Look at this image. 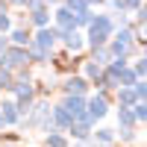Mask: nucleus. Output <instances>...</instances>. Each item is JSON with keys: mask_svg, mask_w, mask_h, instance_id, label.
I'll use <instances>...</instances> for the list:
<instances>
[{"mask_svg": "<svg viewBox=\"0 0 147 147\" xmlns=\"http://www.w3.org/2000/svg\"><path fill=\"white\" fill-rule=\"evenodd\" d=\"M112 35H115V21L112 15H94V21L88 24V32H85V44L91 47H103L112 41Z\"/></svg>", "mask_w": 147, "mask_h": 147, "instance_id": "obj_1", "label": "nucleus"}, {"mask_svg": "<svg viewBox=\"0 0 147 147\" xmlns=\"http://www.w3.org/2000/svg\"><path fill=\"white\" fill-rule=\"evenodd\" d=\"M0 65L9 68V71H18L24 65H30V50L27 47H21V44H9L3 53H0Z\"/></svg>", "mask_w": 147, "mask_h": 147, "instance_id": "obj_2", "label": "nucleus"}, {"mask_svg": "<svg viewBox=\"0 0 147 147\" xmlns=\"http://www.w3.org/2000/svg\"><path fill=\"white\" fill-rule=\"evenodd\" d=\"M106 112H109V91H100V88H97V94H91L88 103H85V115H88V121L94 124V121L106 118Z\"/></svg>", "mask_w": 147, "mask_h": 147, "instance_id": "obj_3", "label": "nucleus"}, {"mask_svg": "<svg viewBox=\"0 0 147 147\" xmlns=\"http://www.w3.org/2000/svg\"><path fill=\"white\" fill-rule=\"evenodd\" d=\"M56 30H59V27H56ZM59 41H62L71 53H80L82 47H85V35H82L80 27H71V30H59Z\"/></svg>", "mask_w": 147, "mask_h": 147, "instance_id": "obj_4", "label": "nucleus"}, {"mask_svg": "<svg viewBox=\"0 0 147 147\" xmlns=\"http://www.w3.org/2000/svg\"><path fill=\"white\" fill-rule=\"evenodd\" d=\"M88 85H91V80L85 74H68L62 82V91L65 94H88Z\"/></svg>", "mask_w": 147, "mask_h": 147, "instance_id": "obj_5", "label": "nucleus"}, {"mask_svg": "<svg viewBox=\"0 0 147 147\" xmlns=\"http://www.w3.org/2000/svg\"><path fill=\"white\" fill-rule=\"evenodd\" d=\"M85 103H88V97H85V94H65V100H62V106L71 112L74 121L88 118V115H85Z\"/></svg>", "mask_w": 147, "mask_h": 147, "instance_id": "obj_6", "label": "nucleus"}, {"mask_svg": "<svg viewBox=\"0 0 147 147\" xmlns=\"http://www.w3.org/2000/svg\"><path fill=\"white\" fill-rule=\"evenodd\" d=\"M56 41H59V30L56 27H38L35 35H32V44H38V47H44V50H50V53H53Z\"/></svg>", "mask_w": 147, "mask_h": 147, "instance_id": "obj_7", "label": "nucleus"}, {"mask_svg": "<svg viewBox=\"0 0 147 147\" xmlns=\"http://www.w3.org/2000/svg\"><path fill=\"white\" fill-rule=\"evenodd\" d=\"M94 124L88 118H80V121H74L71 124V129H68V136L74 138V141H91L94 138V129H91Z\"/></svg>", "mask_w": 147, "mask_h": 147, "instance_id": "obj_8", "label": "nucleus"}, {"mask_svg": "<svg viewBox=\"0 0 147 147\" xmlns=\"http://www.w3.org/2000/svg\"><path fill=\"white\" fill-rule=\"evenodd\" d=\"M53 27H59V30H71V27H77V15H74L65 3H59V9L53 12Z\"/></svg>", "mask_w": 147, "mask_h": 147, "instance_id": "obj_9", "label": "nucleus"}, {"mask_svg": "<svg viewBox=\"0 0 147 147\" xmlns=\"http://www.w3.org/2000/svg\"><path fill=\"white\" fill-rule=\"evenodd\" d=\"M0 112H3V118H6V127H18L21 124V109H18V100H3L0 103Z\"/></svg>", "mask_w": 147, "mask_h": 147, "instance_id": "obj_10", "label": "nucleus"}, {"mask_svg": "<svg viewBox=\"0 0 147 147\" xmlns=\"http://www.w3.org/2000/svg\"><path fill=\"white\" fill-rule=\"evenodd\" d=\"M71 124H74V118H71V112H68V109L62 106V103H59V106H53V127L56 129H71Z\"/></svg>", "mask_w": 147, "mask_h": 147, "instance_id": "obj_11", "label": "nucleus"}, {"mask_svg": "<svg viewBox=\"0 0 147 147\" xmlns=\"http://www.w3.org/2000/svg\"><path fill=\"white\" fill-rule=\"evenodd\" d=\"M118 106H136L138 103V94H136V85H118Z\"/></svg>", "mask_w": 147, "mask_h": 147, "instance_id": "obj_12", "label": "nucleus"}, {"mask_svg": "<svg viewBox=\"0 0 147 147\" xmlns=\"http://www.w3.org/2000/svg\"><path fill=\"white\" fill-rule=\"evenodd\" d=\"M27 50H30V65H47L53 59V53L44 50V47H38V44H30Z\"/></svg>", "mask_w": 147, "mask_h": 147, "instance_id": "obj_13", "label": "nucleus"}, {"mask_svg": "<svg viewBox=\"0 0 147 147\" xmlns=\"http://www.w3.org/2000/svg\"><path fill=\"white\" fill-rule=\"evenodd\" d=\"M44 147H68V136H65V129H47V136H44Z\"/></svg>", "mask_w": 147, "mask_h": 147, "instance_id": "obj_14", "label": "nucleus"}, {"mask_svg": "<svg viewBox=\"0 0 147 147\" xmlns=\"http://www.w3.org/2000/svg\"><path fill=\"white\" fill-rule=\"evenodd\" d=\"M27 18H30V24H32L35 30H38V27H50V12H47V6L27 12Z\"/></svg>", "mask_w": 147, "mask_h": 147, "instance_id": "obj_15", "label": "nucleus"}, {"mask_svg": "<svg viewBox=\"0 0 147 147\" xmlns=\"http://www.w3.org/2000/svg\"><path fill=\"white\" fill-rule=\"evenodd\" d=\"M82 74H85L91 82H97V80H100V74H103V65L97 62V59H82Z\"/></svg>", "mask_w": 147, "mask_h": 147, "instance_id": "obj_16", "label": "nucleus"}, {"mask_svg": "<svg viewBox=\"0 0 147 147\" xmlns=\"http://www.w3.org/2000/svg\"><path fill=\"white\" fill-rule=\"evenodd\" d=\"M9 41L12 44H21V47H30L32 44V35H30V30L15 27V30H9Z\"/></svg>", "mask_w": 147, "mask_h": 147, "instance_id": "obj_17", "label": "nucleus"}, {"mask_svg": "<svg viewBox=\"0 0 147 147\" xmlns=\"http://www.w3.org/2000/svg\"><path fill=\"white\" fill-rule=\"evenodd\" d=\"M91 59H97V62L106 68V65H112L115 53H112V47H109V44H103V47H94V50H91Z\"/></svg>", "mask_w": 147, "mask_h": 147, "instance_id": "obj_18", "label": "nucleus"}, {"mask_svg": "<svg viewBox=\"0 0 147 147\" xmlns=\"http://www.w3.org/2000/svg\"><path fill=\"white\" fill-rule=\"evenodd\" d=\"M136 112H132V106H121L118 109V127H136Z\"/></svg>", "mask_w": 147, "mask_h": 147, "instance_id": "obj_19", "label": "nucleus"}, {"mask_svg": "<svg viewBox=\"0 0 147 147\" xmlns=\"http://www.w3.org/2000/svg\"><path fill=\"white\" fill-rule=\"evenodd\" d=\"M138 80H141V77L136 74V68H132V65H127V68L118 71V82H121V85H136Z\"/></svg>", "mask_w": 147, "mask_h": 147, "instance_id": "obj_20", "label": "nucleus"}, {"mask_svg": "<svg viewBox=\"0 0 147 147\" xmlns=\"http://www.w3.org/2000/svg\"><path fill=\"white\" fill-rule=\"evenodd\" d=\"M12 85H15V71L0 65V91H12Z\"/></svg>", "mask_w": 147, "mask_h": 147, "instance_id": "obj_21", "label": "nucleus"}, {"mask_svg": "<svg viewBox=\"0 0 147 147\" xmlns=\"http://www.w3.org/2000/svg\"><path fill=\"white\" fill-rule=\"evenodd\" d=\"M94 141H97V144H103V147L115 144V129H106V127H103V129H97V132H94Z\"/></svg>", "mask_w": 147, "mask_h": 147, "instance_id": "obj_22", "label": "nucleus"}, {"mask_svg": "<svg viewBox=\"0 0 147 147\" xmlns=\"http://www.w3.org/2000/svg\"><path fill=\"white\" fill-rule=\"evenodd\" d=\"M62 3L74 12V15H80V12H85V9H91L88 3H85V0H62Z\"/></svg>", "mask_w": 147, "mask_h": 147, "instance_id": "obj_23", "label": "nucleus"}, {"mask_svg": "<svg viewBox=\"0 0 147 147\" xmlns=\"http://www.w3.org/2000/svg\"><path fill=\"white\" fill-rule=\"evenodd\" d=\"M132 112H136V121H138V124H147V103H144V100H138L136 106H132Z\"/></svg>", "mask_w": 147, "mask_h": 147, "instance_id": "obj_24", "label": "nucleus"}, {"mask_svg": "<svg viewBox=\"0 0 147 147\" xmlns=\"http://www.w3.org/2000/svg\"><path fill=\"white\" fill-rule=\"evenodd\" d=\"M91 21H94V12H91V9H85V12H80V15H77V27H80V30H82V27L88 30V24H91Z\"/></svg>", "mask_w": 147, "mask_h": 147, "instance_id": "obj_25", "label": "nucleus"}, {"mask_svg": "<svg viewBox=\"0 0 147 147\" xmlns=\"http://www.w3.org/2000/svg\"><path fill=\"white\" fill-rule=\"evenodd\" d=\"M118 138L121 141H132L136 138V127H118Z\"/></svg>", "mask_w": 147, "mask_h": 147, "instance_id": "obj_26", "label": "nucleus"}, {"mask_svg": "<svg viewBox=\"0 0 147 147\" xmlns=\"http://www.w3.org/2000/svg\"><path fill=\"white\" fill-rule=\"evenodd\" d=\"M132 68H136V74H138V77H147V56H141Z\"/></svg>", "mask_w": 147, "mask_h": 147, "instance_id": "obj_27", "label": "nucleus"}, {"mask_svg": "<svg viewBox=\"0 0 147 147\" xmlns=\"http://www.w3.org/2000/svg\"><path fill=\"white\" fill-rule=\"evenodd\" d=\"M136 18H138V21H141V24H144V21H147V0H144V3H141V6H138V9H136Z\"/></svg>", "mask_w": 147, "mask_h": 147, "instance_id": "obj_28", "label": "nucleus"}, {"mask_svg": "<svg viewBox=\"0 0 147 147\" xmlns=\"http://www.w3.org/2000/svg\"><path fill=\"white\" fill-rule=\"evenodd\" d=\"M12 30V21H9V15H0V32H9Z\"/></svg>", "mask_w": 147, "mask_h": 147, "instance_id": "obj_29", "label": "nucleus"}, {"mask_svg": "<svg viewBox=\"0 0 147 147\" xmlns=\"http://www.w3.org/2000/svg\"><path fill=\"white\" fill-rule=\"evenodd\" d=\"M144 3V0H124V6H127V12H136L138 6Z\"/></svg>", "mask_w": 147, "mask_h": 147, "instance_id": "obj_30", "label": "nucleus"}, {"mask_svg": "<svg viewBox=\"0 0 147 147\" xmlns=\"http://www.w3.org/2000/svg\"><path fill=\"white\" fill-rule=\"evenodd\" d=\"M9 44H12V41H9V35H6V32H0V53H3Z\"/></svg>", "mask_w": 147, "mask_h": 147, "instance_id": "obj_31", "label": "nucleus"}, {"mask_svg": "<svg viewBox=\"0 0 147 147\" xmlns=\"http://www.w3.org/2000/svg\"><path fill=\"white\" fill-rule=\"evenodd\" d=\"M9 6H12L9 0H0V15H9Z\"/></svg>", "mask_w": 147, "mask_h": 147, "instance_id": "obj_32", "label": "nucleus"}, {"mask_svg": "<svg viewBox=\"0 0 147 147\" xmlns=\"http://www.w3.org/2000/svg\"><path fill=\"white\" fill-rule=\"evenodd\" d=\"M12 6H27V0H9Z\"/></svg>", "mask_w": 147, "mask_h": 147, "instance_id": "obj_33", "label": "nucleus"}, {"mask_svg": "<svg viewBox=\"0 0 147 147\" xmlns=\"http://www.w3.org/2000/svg\"><path fill=\"white\" fill-rule=\"evenodd\" d=\"M88 6H103V0H85Z\"/></svg>", "mask_w": 147, "mask_h": 147, "instance_id": "obj_34", "label": "nucleus"}, {"mask_svg": "<svg viewBox=\"0 0 147 147\" xmlns=\"http://www.w3.org/2000/svg\"><path fill=\"white\" fill-rule=\"evenodd\" d=\"M74 147H91V141H77Z\"/></svg>", "mask_w": 147, "mask_h": 147, "instance_id": "obj_35", "label": "nucleus"}, {"mask_svg": "<svg viewBox=\"0 0 147 147\" xmlns=\"http://www.w3.org/2000/svg\"><path fill=\"white\" fill-rule=\"evenodd\" d=\"M3 127H6V118H3V112H0V132H3Z\"/></svg>", "mask_w": 147, "mask_h": 147, "instance_id": "obj_36", "label": "nucleus"}, {"mask_svg": "<svg viewBox=\"0 0 147 147\" xmlns=\"http://www.w3.org/2000/svg\"><path fill=\"white\" fill-rule=\"evenodd\" d=\"M141 56H147V44H141Z\"/></svg>", "mask_w": 147, "mask_h": 147, "instance_id": "obj_37", "label": "nucleus"}, {"mask_svg": "<svg viewBox=\"0 0 147 147\" xmlns=\"http://www.w3.org/2000/svg\"><path fill=\"white\" fill-rule=\"evenodd\" d=\"M44 3H62V0H44Z\"/></svg>", "mask_w": 147, "mask_h": 147, "instance_id": "obj_38", "label": "nucleus"}, {"mask_svg": "<svg viewBox=\"0 0 147 147\" xmlns=\"http://www.w3.org/2000/svg\"><path fill=\"white\" fill-rule=\"evenodd\" d=\"M141 100H144V103H147V94H144V97H141Z\"/></svg>", "mask_w": 147, "mask_h": 147, "instance_id": "obj_39", "label": "nucleus"}]
</instances>
